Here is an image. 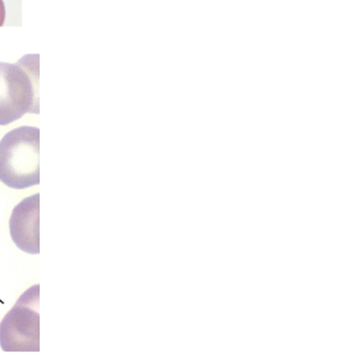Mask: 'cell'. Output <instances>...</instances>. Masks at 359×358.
<instances>
[{
    "label": "cell",
    "instance_id": "1",
    "mask_svg": "<svg viewBox=\"0 0 359 358\" xmlns=\"http://www.w3.org/2000/svg\"><path fill=\"white\" fill-rule=\"evenodd\" d=\"M27 113H40L39 55H25L16 64L0 62V125Z\"/></svg>",
    "mask_w": 359,
    "mask_h": 358
},
{
    "label": "cell",
    "instance_id": "2",
    "mask_svg": "<svg viewBox=\"0 0 359 358\" xmlns=\"http://www.w3.org/2000/svg\"><path fill=\"white\" fill-rule=\"evenodd\" d=\"M0 181L10 188L25 189L40 183V130L21 127L0 142Z\"/></svg>",
    "mask_w": 359,
    "mask_h": 358
},
{
    "label": "cell",
    "instance_id": "3",
    "mask_svg": "<svg viewBox=\"0 0 359 358\" xmlns=\"http://www.w3.org/2000/svg\"><path fill=\"white\" fill-rule=\"evenodd\" d=\"M39 285L19 298L0 323V347L6 352L40 350Z\"/></svg>",
    "mask_w": 359,
    "mask_h": 358
},
{
    "label": "cell",
    "instance_id": "4",
    "mask_svg": "<svg viewBox=\"0 0 359 358\" xmlns=\"http://www.w3.org/2000/svg\"><path fill=\"white\" fill-rule=\"evenodd\" d=\"M40 195L23 200L13 210L10 231L15 245L23 252L39 254V202Z\"/></svg>",
    "mask_w": 359,
    "mask_h": 358
},
{
    "label": "cell",
    "instance_id": "5",
    "mask_svg": "<svg viewBox=\"0 0 359 358\" xmlns=\"http://www.w3.org/2000/svg\"><path fill=\"white\" fill-rule=\"evenodd\" d=\"M6 20V6H4V0H0V27H2Z\"/></svg>",
    "mask_w": 359,
    "mask_h": 358
}]
</instances>
